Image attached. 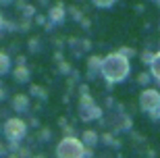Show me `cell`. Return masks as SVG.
<instances>
[{"label":"cell","mask_w":160,"mask_h":158,"mask_svg":"<svg viewBox=\"0 0 160 158\" xmlns=\"http://www.w3.org/2000/svg\"><path fill=\"white\" fill-rule=\"evenodd\" d=\"M152 59H154V54H152V52H143L142 54V60H143V63H152Z\"/></svg>","instance_id":"8992f818"},{"label":"cell","mask_w":160,"mask_h":158,"mask_svg":"<svg viewBox=\"0 0 160 158\" xmlns=\"http://www.w3.org/2000/svg\"><path fill=\"white\" fill-rule=\"evenodd\" d=\"M139 104H142V110L150 112L152 117H158L160 110V92L156 89H143V94L139 96Z\"/></svg>","instance_id":"7a4b0ae2"},{"label":"cell","mask_w":160,"mask_h":158,"mask_svg":"<svg viewBox=\"0 0 160 158\" xmlns=\"http://www.w3.org/2000/svg\"><path fill=\"white\" fill-rule=\"evenodd\" d=\"M102 73L108 81H123L129 75V60L123 54H110L102 60Z\"/></svg>","instance_id":"6da1fadb"},{"label":"cell","mask_w":160,"mask_h":158,"mask_svg":"<svg viewBox=\"0 0 160 158\" xmlns=\"http://www.w3.org/2000/svg\"><path fill=\"white\" fill-rule=\"evenodd\" d=\"M150 69H152V77L160 81V52L154 54V59H152V63H150Z\"/></svg>","instance_id":"277c9868"},{"label":"cell","mask_w":160,"mask_h":158,"mask_svg":"<svg viewBox=\"0 0 160 158\" xmlns=\"http://www.w3.org/2000/svg\"><path fill=\"white\" fill-rule=\"evenodd\" d=\"M137 81L142 83V85H148V83H150V75H148V73H142V75L137 77Z\"/></svg>","instance_id":"5b68a950"},{"label":"cell","mask_w":160,"mask_h":158,"mask_svg":"<svg viewBox=\"0 0 160 158\" xmlns=\"http://www.w3.org/2000/svg\"><path fill=\"white\" fill-rule=\"evenodd\" d=\"M158 117H160V110H158Z\"/></svg>","instance_id":"52a82bcc"},{"label":"cell","mask_w":160,"mask_h":158,"mask_svg":"<svg viewBox=\"0 0 160 158\" xmlns=\"http://www.w3.org/2000/svg\"><path fill=\"white\" fill-rule=\"evenodd\" d=\"M58 156H62V158H79L81 156V144H77V141H73V140L62 141V144L58 146Z\"/></svg>","instance_id":"3957f363"}]
</instances>
